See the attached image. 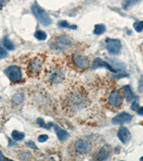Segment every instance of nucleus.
<instances>
[{
  "mask_svg": "<svg viewBox=\"0 0 143 161\" xmlns=\"http://www.w3.org/2000/svg\"><path fill=\"white\" fill-rule=\"evenodd\" d=\"M31 12L42 25L47 27L52 24V19L49 14L45 9L39 5L37 2H35L31 6Z\"/></svg>",
  "mask_w": 143,
  "mask_h": 161,
  "instance_id": "1",
  "label": "nucleus"
},
{
  "mask_svg": "<svg viewBox=\"0 0 143 161\" xmlns=\"http://www.w3.org/2000/svg\"><path fill=\"white\" fill-rule=\"evenodd\" d=\"M71 45V38L68 35H64L55 39V40L51 45V47L55 50H65L70 47Z\"/></svg>",
  "mask_w": 143,
  "mask_h": 161,
  "instance_id": "2",
  "label": "nucleus"
},
{
  "mask_svg": "<svg viewBox=\"0 0 143 161\" xmlns=\"http://www.w3.org/2000/svg\"><path fill=\"white\" fill-rule=\"evenodd\" d=\"M4 74L12 82H17L20 81L22 78L21 69L17 65H10L4 70Z\"/></svg>",
  "mask_w": 143,
  "mask_h": 161,
  "instance_id": "3",
  "label": "nucleus"
},
{
  "mask_svg": "<svg viewBox=\"0 0 143 161\" xmlns=\"http://www.w3.org/2000/svg\"><path fill=\"white\" fill-rule=\"evenodd\" d=\"M105 44L107 50L110 55H117L120 52L121 49H122V44L120 40L107 38L105 40Z\"/></svg>",
  "mask_w": 143,
  "mask_h": 161,
  "instance_id": "4",
  "label": "nucleus"
},
{
  "mask_svg": "<svg viewBox=\"0 0 143 161\" xmlns=\"http://www.w3.org/2000/svg\"><path fill=\"white\" fill-rule=\"evenodd\" d=\"M74 149L79 154H87L93 150V145L88 141L78 140L74 143Z\"/></svg>",
  "mask_w": 143,
  "mask_h": 161,
  "instance_id": "5",
  "label": "nucleus"
},
{
  "mask_svg": "<svg viewBox=\"0 0 143 161\" xmlns=\"http://www.w3.org/2000/svg\"><path fill=\"white\" fill-rule=\"evenodd\" d=\"M43 60L39 57H35L31 60L28 65V72L31 75H37L40 72L42 68Z\"/></svg>",
  "mask_w": 143,
  "mask_h": 161,
  "instance_id": "6",
  "label": "nucleus"
},
{
  "mask_svg": "<svg viewBox=\"0 0 143 161\" xmlns=\"http://www.w3.org/2000/svg\"><path fill=\"white\" fill-rule=\"evenodd\" d=\"M74 64L79 69H87L89 66V61L88 58L80 54H75L72 57Z\"/></svg>",
  "mask_w": 143,
  "mask_h": 161,
  "instance_id": "7",
  "label": "nucleus"
},
{
  "mask_svg": "<svg viewBox=\"0 0 143 161\" xmlns=\"http://www.w3.org/2000/svg\"><path fill=\"white\" fill-rule=\"evenodd\" d=\"M132 115L122 112V113L118 114L112 120V123L115 125H123V124L129 123L132 120Z\"/></svg>",
  "mask_w": 143,
  "mask_h": 161,
  "instance_id": "8",
  "label": "nucleus"
},
{
  "mask_svg": "<svg viewBox=\"0 0 143 161\" xmlns=\"http://www.w3.org/2000/svg\"><path fill=\"white\" fill-rule=\"evenodd\" d=\"M123 98L118 91H113L108 97L109 104L113 107H117L122 103Z\"/></svg>",
  "mask_w": 143,
  "mask_h": 161,
  "instance_id": "9",
  "label": "nucleus"
},
{
  "mask_svg": "<svg viewBox=\"0 0 143 161\" xmlns=\"http://www.w3.org/2000/svg\"><path fill=\"white\" fill-rule=\"evenodd\" d=\"M105 67L107 70H108L109 71L113 73H117L115 70L113 69L112 66H111L109 62H106V61H104L103 60L100 59V58L97 57L95 60L93 61V62L92 63V68L94 70L98 69V68H102Z\"/></svg>",
  "mask_w": 143,
  "mask_h": 161,
  "instance_id": "10",
  "label": "nucleus"
},
{
  "mask_svg": "<svg viewBox=\"0 0 143 161\" xmlns=\"http://www.w3.org/2000/svg\"><path fill=\"white\" fill-rule=\"evenodd\" d=\"M50 80L54 83H59L64 78V73L60 68H53L49 74Z\"/></svg>",
  "mask_w": 143,
  "mask_h": 161,
  "instance_id": "11",
  "label": "nucleus"
},
{
  "mask_svg": "<svg viewBox=\"0 0 143 161\" xmlns=\"http://www.w3.org/2000/svg\"><path fill=\"white\" fill-rule=\"evenodd\" d=\"M117 137L122 143L127 144L131 140V133L127 128L121 127L118 130Z\"/></svg>",
  "mask_w": 143,
  "mask_h": 161,
  "instance_id": "12",
  "label": "nucleus"
},
{
  "mask_svg": "<svg viewBox=\"0 0 143 161\" xmlns=\"http://www.w3.org/2000/svg\"><path fill=\"white\" fill-rule=\"evenodd\" d=\"M111 151H112L111 146L108 144H105V145L102 146V148H101L100 152L98 154L97 159L98 160H105L108 159V158L110 157Z\"/></svg>",
  "mask_w": 143,
  "mask_h": 161,
  "instance_id": "13",
  "label": "nucleus"
},
{
  "mask_svg": "<svg viewBox=\"0 0 143 161\" xmlns=\"http://www.w3.org/2000/svg\"><path fill=\"white\" fill-rule=\"evenodd\" d=\"M108 62L116 72H122L126 70V65L121 61L115 59H108Z\"/></svg>",
  "mask_w": 143,
  "mask_h": 161,
  "instance_id": "14",
  "label": "nucleus"
},
{
  "mask_svg": "<svg viewBox=\"0 0 143 161\" xmlns=\"http://www.w3.org/2000/svg\"><path fill=\"white\" fill-rule=\"evenodd\" d=\"M55 130L56 131L57 135L58 138H59L60 140L64 141L65 140H67V138H69V134L68 132H67L66 130L61 129L58 125H55Z\"/></svg>",
  "mask_w": 143,
  "mask_h": 161,
  "instance_id": "15",
  "label": "nucleus"
},
{
  "mask_svg": "<svg viewBox=\"0 0 143 161\" xmlns=\"http://www.w3.org/2000/svg\"><path fill=\"white\" fill-rule=\"evenodd\" d=\"M140 1L141 0H123L122 2V8L125 9V10H127L130 7L139 4Z\"/></svg>",
  "mask_w": 143,
  "mask_h": 161,
  "instance_id": "16",
  "label": "nucleus"
},
{
  "mask_svg": "<svg viewBox=\"0 0 143 161\" xmlns=\"http://www.w3.org/2000/svg\"><path fill=\"white\" fill-rule=\"evenodd\" d=\"M123 90H124V92L126 95V100H127V102H130L136 97L132 92V90H131L130 85H125V86H123Z\"/></svg>",
  "mask_w": 143,
  "mask_h": 161,
  "instance_id": "17",
  "label": "nucleus"
},
{
  "mask_svg": "<svg viewBox=\"0 0 143 161\" xmlns=\"http://www.w3.org/2000/svg\"><path fill=\"white\" fill-rule=\"evenodd\" d=\"M105 30L106 27L103 24H98L94 26L93 33L96 35H100L105 32Z\"/></svg>",
  "mask_w": 143,
  "mask_h": 161,
  "instance_id": "18",
  "label": "nucleus"
},
{
  "mask_svg": "<svg viewBox=\"0 0 143 161\" xmlns=\"http://www.w3.org/2000/svg\"><path fill=\"white\" fill-rule=\"evenodd\" d=\"M2 44H3V46L7 49V50H14V43L12 42V41L9 40L7 37H5L3 39V40H2Z\"/></svg>",
  "mask_w": 143,
  "mask_h": 161,
  "instance_id": "19",
  "label": "nucleus"
},
{
  "mask_svg": "<svg viewBox=\"0 0 143 161\" xmlns=\"http://www.w3.org/2000/svg\"><path fill=\"white\" fill-rule=\"evenodd\" d=\"M12 138L15 141H20L25 138V134L18 130H14L12 133Z\"/></svg>",
  "mask_w": 143,
  "mask_h": 161,
  "instance_id": "20",
  "label": "nucleus"
},
{
  "mask_svg": "<svg viewBox=\"0 0 143 161\" xmlns=\"http://www.w3.org/2000/svg\"><path fill=\"white\" fill-rule=\"evenodd\" d=\"M35 38L38 40L44 41L47 39V34H46L45 32L42 31V30H38L35 32Z\"/></svg>",
  "mask_w": 143,
  "mask_h": 161,
  "instance_id": "21",
  "label": "nucleus"
},
{
  "mask_svg": "<svg viewBox=\"0 0 143 161\" xmlns=\"http://www.w3.org/2000/svg\"><path fill=\"white\" fill-rule=\"evenodd\" d=\"M58 25L60 27L62 28H68V29H72V30H76L77 27L76 25H71L68 23V22L65 21V20H62L58 22Z\"/></svg>",
  "mask_w": 143,
  "mask_h": 161,
  "instance_id": "22",
  "label": "nucleus"
},
{
  "mask_svg": "<svg viewBox=\"0 0 143 161\" xmlns=\"http://www.w3.org/2000/svg\"><path fill=\"white\" fill-rule=\"evenodd\" d=\"M23 99L24 97L21 94L17 93L14 95L12 97V103L14 105H17L21 104V102H22Z\"/></svg>",
  "mask_w": 143,
  "mask_h": 161,
  "instance_id": "23",
  "label": "nucleus"
},
{
  "mask_svg": "<svg viewBox=\"0 0 143 161\" xmlns=\"http://www.w3.org/2000/svg\"><path fill=\"white\" fill-rule=\"evenodd\" d=\"M37 122L40 127H42V128H46V129H49L53 125L52 123H45V121H44L42 118H37Z\"/></svg>",
  "mask_w": 143,
  "mask_h": 161,
  "instance_id": "24",
  "label": "nucleus"
},
{
  "mask_svg": "<svg viewBox=\"0 0 143 161\" xmlns=\"http://www.w3.org/2000/svg\"><path fill=\"white\" fill-rule=\"evenodd\" d=\"M133 27L135 28V30L137 32H141L143 31V21H139V22H135L133 24Z\"/></svg>",
  "mask_w": 143,
  "mask_h": 161,
  "instance_id": "25",
  "label": "nucleus"
},
{
  "mask_svg": "<svg viewBox=\"0 0 143 161\" xmlns=\"http://www.w3.org/2000/svg\"><path fill=\"white\" fill-rule=\"evenodd\" d=\"M7 56H8V52L3 47H2V46H0V60L6 58Z\"/></svg>",
  "mask_w": 143,
  "mask_h": 161,
  "instance_id": "26",
  "label": "nucleus"
},
{
  "mask_svg": "<svg viewBox=\"0 0 143 161\" xmlns=\"http://www.w3.org/2000/svg\"><path fill=\"white\" fill-rule=\"evenodd\" d=\"M138 105H139V100H138V97H136L135 98V100L132 104V105H131V109L132 110H135L137 109Z\"/></svg>",
  "mask_w": 143,
  "mask_h": 161,
  "instance_id": "27",
  "label": "nucleus"
},
{
  "mask_svg": "<svg viewBox=\"0 0 143 161\" xmlns=\"http://www.w3.org/2000/svg\"><path fill=\"white\" fill-rule=\"evenodd\" d=\"M138 91L142 93L143 92V75L140 78L139 85H138Z\"/></svg>",
  "mask_w": 143,
  "mask_h": 161,
  "instance_id": "28",
  "label": "nucleus"
},
{
  "mask_svg": "<svg viewBox=\"0 0 143 161\" xmlns=\"http://www.w3.org/2000/svg\"><path fill=\"white\" fill-rule=\"evenodd\" d=\"M48 138L47 135H40L38 137V141L40 143H45L48 140Z\"/></svg>",
  "mask_w": 143,
  "mask_h": 161,
  "instance_id": "29",
  "label": "nucleus"
},
{
  "mask_svg": "<svg viewBox=\"0 0 143 161\" xmlns=\"http://www.w3.org/2000/svg\"><path fill=\"white\" fill-rule=\"evenodd\" d=\"M27 145H28L29 147H30L31 148H35V150H38L37 147V146H36L35 143H34V142H31V141H30V142L27 143Z\"/></svg>",
  "mask_w": 143,
  "mask_h": 161,
  "instance_id": "30",
  "label": "nucleus"
},
{
  "mask_svg": "<svg viewBox=\"0 0 143 161\" xmlns=\"http://www.w3.org/2000/svg\"><path fill=\"white\" fill-rule=\"evenodd\" d=\"M8 0H0V9H2V7H4V4H5Z\"/></svg>",
  "mask_w": 143,
  "mask_h": 161,
  "instance_id": "31",
  "label": "nucleus"
},
{
  "mask_svg": "<svg viewBox=\"0 0 143 161\" xmlns=\"http://www.w3.org/2000/svg\"><path fill=\"white\" fill-rule=\"evenodd\" d=\"M137 113L138 115H143V107H140L139 109L137 110Z\"/></svg>",
  "mask_w": 143,
  "mask_h": 161,
  "instance_id": "32",
  "label": "nucleus"
},
{
  "mask_svg": "<svg viewBox=\"0 0 143 161\" xmlns=\"http://www.w3.org/2000/svg\"><path fill=\"white\" fill-rule=\"evenodd\" d=\"M7 160V158L4 157L3 153H2V151L0 150V160Z\"/></svg>",
  "mask_w": 143,
  "mask_h": 161,
  "instance_id": "33",
  "label": "nucleus"
},
{
  "mask_svg": "<svg viewBox=\"0 0 143 161\" xmlns=\"http://www.w3.org/2000/svg\"><path fill=\"white\" fill-rule=\"evenodd\" d=\"M140 160H143V156H142V157H141V158H140Z\"/></svg>",
  "mask_w": 143,
  "mask_h": 161,
  "instance_id": "34",
  "label": "nucleus"
},
{
  "mask_svg": "<svg viewBox=\"0 0 143 161\" xmlns=\"http://www.w3.org/2000/svg\"><path fill=\"white\" fill-rule=\"evenodd\" d=\"M1 99H2V97H1V96H0V100H1Z\"/></svg>",
  "mask_w": 143,
  "mask_h": 161,
  "instance_id": "35",
  "label": "nucleus"
}]
</instances>
